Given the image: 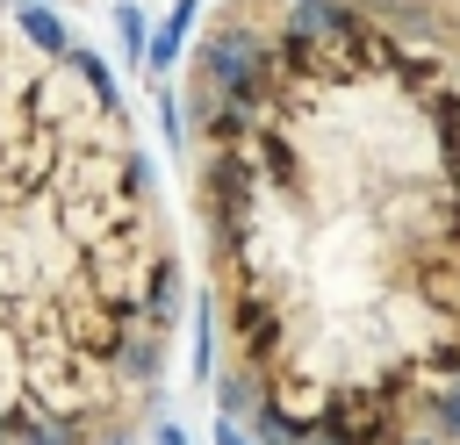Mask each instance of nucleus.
<instances>
[{"instance_id": "obj_1", "label": "nucleus", "mask_w": 460, "mask_h": 445, "mask_svg": "<svg viewBox=\"0 0 460 445\" xmlns=\"http://www.w3.org/2000/svg\"><path fill=\"white\" fill-rule=\"evenodd\" d=\"M438 43L345 0L187 108L216 309L266 380L259 445L410 438L460 373V57Z\"/></svg>"}, {"instance_id": "obj_2", "label": "nucleus", "mask_w": 460, "mask_h": 445, "mask_svg": "<svg viewBox=\"0 0 460 445\" xmlns=\"http://www.w3.org/2000/svg\"><path fill=\"white\" fill-rule=\"evenodd\" d=\"M172 323L180 258L108 65L0 14V445H122Z\"/></svg>"}, {"instance_id": "obj_3", "label": "nucleus", "mask_w": 460, "mask_h": 445, "mask_svg": "<svg viewBox=\"0 0 460 445\" xmlns=\"http://www.w3.org/2000/svg\"><path fill=\"white\" fill-rule=\"evenodd\" d=\"M187 29H194V0H172V14L151 29V43H144V72L151 79H165L180 57H187Z\"/></svg>"}, {"instance_id": "obj_4", "label": "nucleus", "mask_w": 460, "mask_h": 445, "mask_svg": "<svg viewBox=\"0 0 460 445\" xmlns=\"http://www.w3.org/2000/svg\"><path fill=\"white\" fill-rule=\"evenodd\" d=\"M417 431L424 438H438V445H460V373L424 402V416H417Z\"/></svg>"}, {"instance_id": "obj_5", "label": "nucleus", "mask_w": 460, "mask_h": 445, "mask_svg": "<svg viewBox=\"0 0 460 445\" xmlns=\"http://www.w3.org/2000/svg\"><path fill=\"white\" fill-rule=\"evenodd\" d=\"M115 29H122V50H137V57H144V43H151V22H144V14L129 7V0H122V14H115Z\"/></svg>"}, {"instance_id": "obj_6", "label": "nucleus", "mask_w": 460, "mask_h": 445, "mask_svg": "<svg viewBox=\"0 0 460 445\" xmlns=\"http://www.w3.org/2000/svg\"><path fill=\"white\" fill-rule=\"evenodd\" d=\"M216 445H259V431H252L244 416H223V409H216Z\"/></svg>"}, {"instance_id": "obj_7", "label": "nucleus", "mask_w": 460, "mask_h": 445, "mask_svg": "<svg viewBox=\"0 0 460 445\" xmlns=\"http://www.w3.org/2000/svg\"><path fill=\"white\" fill-rule=\"evenodd\" d=\"M158 445H187V431H180V423H165V431H158Z\"/></svg>"}, {"instance_id": "obj_8", "label": "nucleus", "mask_w": 460, "mask_h": 445, "mask_svg": "<svg viewBox=\"0 0 460 445\" xmlns=\"http://www.w3.org/2000/svg\"><path fill=\"white\" fill-rule=\"evenodd\" d=\"M295 445H338V438H323V431H302V438H295Z\"/></svg>"}, {"instance_id": "obj_9", "label": "nucleus", "mask_w": 460, "mask_h": 445, "mask_svg": "<svg viewBox=\"0 0 460 445\" xmlns=\"http://www.w3.org/2000/svg\"><path fill=\"white\" fill-rule=\"evenodd\" d=\"M388 445H438V438H424V431H410V438H388Z\"/></svg>"}]
</instances>
